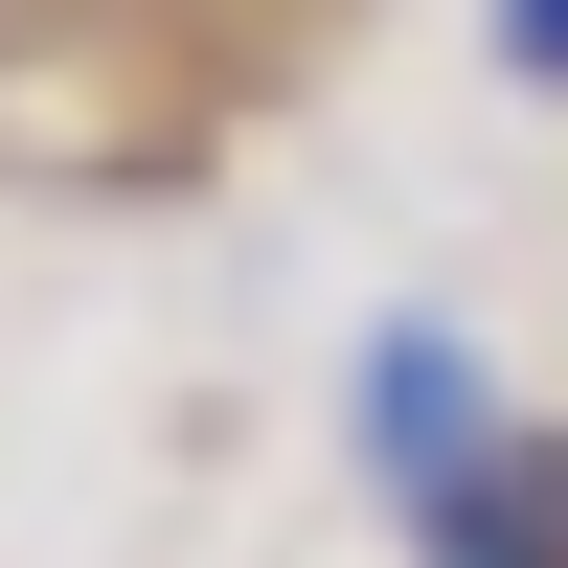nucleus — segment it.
Instances as JSON below:
<instances>
[{
    "instance_id": "1",
    "label": "nucleus",
    "mask_w": 568,
    "mask_h": 568,
    "mask_svg": "<svg viewBox=\"0 0 568 568\" xmlns=\"http://www.w3.org/2000/svg\"><path fill=\"white\" fill-rule=\"evenodd\" d=\"M500 433H524V409H500V364L455 342V318H364V478H387L409 524H433Z\"/></svg>"
},
{
    "instance_id": "2",
    "label": "nucleus",
    "mask_w": 568,
    "mask_h": 568,
    "mask_svg": "<svg viewBox=\"0 0 568 568\" xmlns=\"http://www.w3.org/2000/svg\"><path fill=\"white\" fill-rule=\"evenodd\" d=\"M433 568H568V455H546V433H500L478 478L433 500Z\"/></svg>"
},
{
    "instance_id": "3",
    "label": "nucleus",
    "mask_w": 568,
    "mask_h": 568,
    "mask_svg": "<svg viewBox=\"0 0 568 568\" xmlns=\"http://www.w3.org/2000/svg\"><path fill=\"white\" fill-rule=\"evenodd\" d=\"M500 91H546V114H568V0H500Z\"/></svg>"
}]
</instances>
